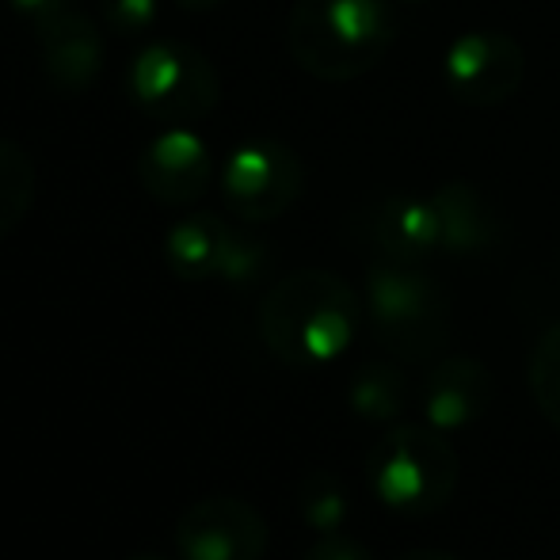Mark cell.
Listing matches in <instances>:
<instances>
[{
  "label": "cell",
  "instance_id": "cell-6",
  "mask_svg": "<svg viewBox=\"0 0 560 560\" xmlns=\"http://www.w3.org/2000/svg\"><path fill=\"white\" fill-rule=\"evenodd\" d=\"M164 259L184 282L222 279L229 287H252L267 271V244L222 214H187L164 236Z\"/></svg>",
  "mask_w": 560,
  "mask_h": 560
},
{
  "label": "cell",
  "instance_id": "cell-22",
  "mask_svg": "<svg viewBox=\"0 0 560 560\" xmlns=\"http://www.w3.org/2000/svg\"><path fill=\"white\" fill-rule=\"evenodd\" d=\"M397 560H457V557L439 553V549H412V553H405V557H397Z\"/></svg>",
  "mask_w": 560,
  "mask_h": 560
},
{
  "label": "cell",
  "instance_id": "cell-2",
  "mask_svg": "<svg viewBox=\"0 0 560 560\" xmlns=\"http://www.w3.org/2000/svg\"><path fill=\"white\" fill-rule=\"evenodd\" d=\"M397 27L393 0H298L287 20V46L302 73L343 84L389 54Z\"/></svg>",
  "mask_w": 560,
  "mask_h": 560
},
{
  "label": "cell",
  "instance_id": "cell-21",
  "mask_svg": "<svg viewBox=\"0 0 560 560\" xmlns=\"http://www.w3.org/2000/svg\"><path fill=\"white\" fill-rule=\"evenodd\" d=\"M12 4V12L15 15H27L31 23H38L43 15H50V12H58L61 4H69V0H8Z\"/></svg>",
  "mask_w": 560,
  "mask_h": 560
},
{
  "label": "cell",
  "instance_id": "cell-7",
  "mask_svg": "<svg viewBox=\"0 0 560 560\" xmlns=\"http://www.w3.org/2000/svg\"><path fill=\"white\" fill-rule=\"evenodd\" d=\"M305 187V164L275 138H252L229 153L222 168V199L229 214L259 225L282 218Z\"/></svg>",
  "mask_w": 560,
  "mask_h": 560
},
{
  "label": "cell",
  "instance_id": "cell-13",
  "mask_svg": "<svg viewBox=\"0 0 560 560\" xmlns=\"http://www.w3.org/2000/svg\"><path fill=\"white\" fill-rule=\"evenodd\" d=\"M492 400V370L480 359H472V354H446V359H439L431 366L428 382H423V416L443 435L485 420Z\"/></svg>",
  "mask_w": 560,
  "mask_h": 560
},
{
  "label": "cell",
  "instance_id": "cell-5",
  "mask_svg": "<svg viewBox=\"0 0 560 560\" xmlns=\"http://www.w3.org/2000/svg\"><path fill=\"white\" fill-rule=\"evenodd\" d=\"M126 89L133 107L161 126H195L222 104V77L214 61L199 46L179 38L149 43L133 58Z\"/></svg>",
  "mask_w": 560,
  "mask_h": 560
},
{
  "label": "cell",
  "instance_id": "cell-3",
  "mask_svg": "<svg viewBox=\"0 0 560 560\" xmlns=\"http://www.w3.org/2000/svg\"><path fill=\"white\" fill-rule=\"evenodd\" d=\"M366 313L377 343L400 362H428L450 343V298L420 264L374 259L366 271Z\"/></svg>",
  "mask_w": 560,
  "mask_h": 560
},
{
  "label": "cell",
  "instance_id": "cell-18",
  "mask_svg": "<svg viewBox=\"0 0 560 560\" xmlns=\"http://www.w3.org/2000/svg\"><path fill=\"white\" fill-rule=\"evenodd\" d=\"M530 393L541 416L560 428V325L546 328L530 354Z\"/></svg>",
  "mask_w": 560,
  "mask_h": 560
},
{
  "label": "cell",
  "instance_id": "cell-19",
  "mask_svg": "<svg viewBox=\"0 0 560 560\" xmlns=\"http://www.w3.org/2000/svg\"><path fill=\"white\" fill-rule=\"evenodd\" d=\"M100 12L118 38H141L153 31L161 0H100Z\"/></svg>",
  "mask_w": 560,
  "mask_h": 560
},
{
  "label": "cell",
  "instance_id": "cell-11",
  "mask_svg": "<svg viewBox=\"0 0 560 560\" xmlns=\"http://www.w3.org/2000/svg\"><path fill=\"white\" fill-rule=\"evenodd\" d=\"M38 38V61H43V73L54 89L69 92V96H81L92 84L100 81L107 61V43L100 23L89 12L73 4H61L58 12L43 15L35 23Z\"/></svg>",
  "mask_w": 560,
  "mask_h": 560
},
{
  "label": "cell",
  "instance_id": "cell-10",
  "mask_svg": "<svg viewBox=\"0 0 560 560\" xmlns=\"http://www.w3.org/2000/svg\"><path fill=\"white\" fill-rule=\"evenodd\" d=\"M351 236L377 259L397 264H423L431 252H439V218L428 199L416 195H377L362 202L351 214Z\"/></svg>",
  "mask_w": 560,
  "mask_h": 560
},
{
  "label": "cell",
  "instance_id": "cell-1",
  "mask_svg": "<svg viewBox=\"0 0 560 560\" xmlns=\"http://www.w3.org/2000/svg\"><path fill=\"white\" fill-rule=\"evenodd\" d=\"M362 302L351 282L325 267H302L279 279L259 302V336L287 366H325L351 347Z\"/></svg>",
  "mask_w": 560,
  "mask_h": 560
},
{
  "label": "cell",
  "instance_id": "cell-9",
  "mask_svg": "<svg viewBox=\"0 0 560 560\" xmlns=\"http://www.w3.org/2000/svg\"><path fill=\"white\" fill-rule=\"evenodd\" d=\"M526 81V54L503 31H465L446 50V89L465 107L508 104Z\"/></svg>",
  "mask_w": 560,
  "mask_h": 560
},
{
  "label": "cell",
  "instance_id": "cell-8",
  "mask_svg": "<svg viewBox=\"0 0 560 560\" xmlns=\"http://www.w3.org/2000/svg\"><path fill=\"white\" fill-rule=\"evenodd\" d=\"M267 518L236 495L195 500L176 523L179 560H264Z\"/></svg>",
  "mask_w": 560,
  "mask_h": 560
},
{
  "label": "cell",
  "instance_id": "cell-17",
  "mask_svg": "<svg viewBox=\"0 0 560 560\" xmlns=\"http://www.w3.org/2000/svg\"><path fill=\"white\" fill-rule=\"evenodd\" d=\"M298 511H302L305 526L332 534L347 518V488L339 485V477H332V472H313L298 488Z\"/></svg>",
  "mask_w": 560,
  "mask_h": 560
},
{
  "label": "cell",
  "instance_id": "cell-15",
  "mask_svg": "<svg viewBox=\"0 0 560 560\" xmlns=\"http://www.w3.org/2000/svg\"><path fill=\"white\" fill-rule=\"evenodd\" d=\"M347 405L359 420L366 423H389L405 412L408 405V382L405 370L389 359L362 362L351 377V389H347Z\"/></svg>",
  "mask_w": 560,
  "mask_h": 560
},
{
  "label": "cell",
  "instance_id": "cell-16",
  "mask_svg": "<svg viewBox=\"0 0 560 560\" xmlns=\"http://www.w3.org/2000/svg\"><path fill=\"white\" fill-rule=\"evenodd\" d=\"M38 172L31 153L12 138H0V236L23 225V218L35 207Z\"/></svg>",
  "mask_w": 560,
  "mask_h": 560
},
{
  "label": "cell",
  "instance_id": "cell-4",
  "mask_svg": "<svg viewBox=\"0 0 560 560\" xmlns=\"http://www.w3.org/2000/svg\"><path fill=\"white\" fill-rule=\"evenodd\" d=\"M370 492L397 515H435L462 477V457L431 423H397L366 457Z\"/></svg>",
  "mask_w": 560,
  "mask_h": 560
},
{
  "label": "cell",
  "instance_id": "cell-25",
  "mask_svg": "<svg viewBox=\"0 0 560 560\" xmlns=\"http://www.w3.org/2000/svg\"><path fill=\"white\" fill-rule=\"evenodd\" d=\"M405 4H423V0H405Z\"/></svg>",
  "mask_w": 560,
  "mask_h": 560
},
{
  "label": "cell",
  "instance_id": "cell-14",
  "mask_svg": "<svg viewBox=\"0 0 560 560\" xmlns=\"http://www.w3.org/2000/svg\"><path fill=\"white\" fill-rule=\"evenodd\" d=\"M439 218V248L450 256H485L503 241V214L477 184L450 179L431 195Z\"/></svg>",
  "mask_w": 560,
  "mask_h": 560
},
{
  "label": "cell",
  "instance_id": "cell-23",
  "mask_svg": "<svg viewBox=\"0 0 560 560\" xmlns=\"http://www.w3.org/2000/svg\"><path fill=\"white\" fill-rule=\"evenodd\" d=\"M218 4H225V0H179V8H187V12H210Z\"/></svg>",
  "mask_w": 560,
  "mask_h": 560
},
{
  "label": "cell",
  "instance_id": "cell-20",
  "mask_svg": "<svg viewBox=\"0 0 560 560\" xmlns=\"http://www.w3.org/2000/svg\"><path fill=\"white\" fill-rule=\"evenodd\" d=\"M302 560H374V553H370L359 538H347V534L332 530V534H320V538L305 549Z\"/></svg>",
  "mask_w": 560,
  "mask_h": 560
},
{
  "label": "cell",
  "instance_id": "cell-24",
  "mask_svg": "<svg viewBox=\"0 0 560 560\" xmlns=\"http://www.w3.org/2000/svg\"><path fill=\"white\" fill-rule=\"evenodd\" d=\"M130 560H168V557H161V553H138V557H130Z\"/></svg>",
  "mask_w": 560,
  "mask_h": 560
},
{
  "label": "cell",
  "instance_id": "cell-12",
  "mask_svg": "<svg viewBox=\"0 0 560 560\" xmlns=\"http://www.w3.org/2000/svg\"><path fill=\"white\" fill-rule=\"evenodd\" d=\"M138 179L161 207H191L214 179L210 145L191 126H164L138 156Z\"/></svg>",
  "mask_w": 560,
  "mask_h": 560
}]
</instances>
